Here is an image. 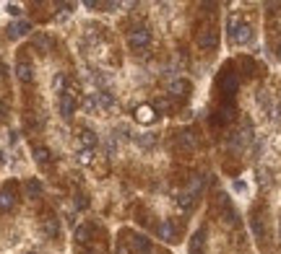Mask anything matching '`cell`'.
Here are the masks:
<instances>
[{
    "mask_svg": "<svg viewBox=\"0 0 281 254\" xmlns=\"http://www.w3.org/2000/svg\"><path fill=\"white\" fill-rule=\"evenodd\" d=\"M227 34H229V44H250L253 42V26L245 24L240 16H229L227 21Z\"/></svg>",
    "mask_w": 281,
    "mask_h": 254,
    "instance_id": "6da1fadb",
    "label": "cell"
},
{
    "mask_svg": "<svg viewBox=\"0 0 281 254\" xmlns=\"http://www.w3.org/2000/svg\"><path fill=\"white\" fill-rule=\"evenodd\" d=\"M128 44H131L133 52H143L151 44V31L146 26H136L133 31H128Z\"/></svg>",
    "mask_w": 281,
    "mask_h": 254,
    "instance_id": "7a4b0ae2",
    "label": "cell"
},
{
    "mask_svg": "<svg viewBox=\"0 0 281 254\" xmlns=\"http://www.w3.org/2000/svg\"><path fill=\"white\" fill-rule=\"evenodd\" d=\"M57 104H60V114H63V120H71L73 117V112L78 106V94L73 88H66V94L57 96Z\"/></svg>",
    "mask_w": 281,
    "mask_h": 254,
    "instance_id": "3957f363",
    "label": "cell"
},
{
    "mask_svg": "<svg viewBox=\"0 0 281 254\" xmlns=\"http://www.w3.org/2000/svg\"><path fill=\"white\" fill-rule=\"evenodd\" d=\"M125 244H128V249H131L133 254H148L151 251V241L143 236V234H133V231H125Z\"/></svg>",
    "mask_w": 281,
    "mask_h": 254,
    "instance_id": "277c9868",
    "label": "cell"
},
{
    "mask_svg": "<svg viewBox=\"0 0 281 254\" xmlns=\"http://www.w3.org/2000/svg\"><path fill=\"white\" fill-rule=\"evenodd\" d=\"M196 42H198V47H201V50H213V47H216V42H219V31H216V26L206 24V26H201Z\"/></svg>",
    "mask_w": 281,
    "mask_h": 254,
    "instance_id": "5b68a950",
    "label": "cell"
},
{
    "mask_svg": "<svg viewBox=\"0 0 281 254\" xmlns=\"http://www.w3.org/2000/svg\"><path fill=\"white\" fill-rule=\"evenodd\" d=\"M250 228H253V234L258 241H263L266 239V215H263V207L258 205L255 210H250Z\"/></svg>",
    "mask_w": 281,
    "mask_h": 254,
    "instance_id": "8992f818",
    "label": "cell"
},
{
    "mask_svg": "<svg viewBox=\"0 0 281 254\" xmlns=\"http://www.w3.org/2000/svg\"><path fill=\"white\" fill-rule=\"evenodd\" d=\"M13 205H16V184L8 182V184H3V190H0V213L13 210Z\"/></svg>",
    "mask_w": 281,
    "mask_h": 254,
    "instance_id": "52a82bcc",
    "label": "cell"
},
{
    "mask_svg": "<svg viewBox=\"0 0 281 254\" xmlns=\"http://www.w3.org/2000/svg\"><path fill=\"white\" fill-rule=\"evenodd\" d=\"M157 231H159V236H162L164 241H169V244L180 241V231H177V223H175V221H162Z\"/></svg>",
    "mask_w": 281,
    "mask_h": 254,
    "instance_id": "ba28073f",
    "label": "cell"
},
{
    "mask_svg": "<svg viewBox=\"0 0 281 254\" xmlns=\"http://www.w3.org/2000/svg\"><path fill=\"white\" fill-rule=\"evenodd\" d=\"M177 148H180L182 153L196 151V148H198V137H196V132H190V130L180 132V135H177Z\"/></svg>",
    "mask_w": 281,
    "mask_h": 254,
    "instance_id": "9c48e42d",
    "label": "cell"
},
{
    "mask_svg": "<svg viewBox=\"0 0 281 254\" xmlns=\"http://www.w3.org/2000/svg\"><path fill=\"white\" fill-rule=\"evenodd\" d=\"M16 78H18L21 83H32V81H34V67H32L29 60L21 57V60L16 62Z\"/></svg>",
    "mask_w": 281,
    "mask_h": 254,
    "instance_id": "30bf717a",
    "label": "cell"
},
{
    "mask_svg": "<svg viewBox=\"0 0 281 254\" xmlns=\"http://www.w3.org/2000/svg\"><path fill=\"white\" fill-rule=\"evenodd\" d=\"M188 94H190V83L188 81H182V78H177V81H172L169 83V99H188Z\"/></svg>",
    "mask_w": 281,
    "mask_h": 254,
    "instance_id": "8fae6325",
    "label": "cell"
},
{
    "mask_svg": "<svg viewBox=\"0 0 281 254\" xmlns=\"http://www.w3.org/2000/svg\"><path fill=\"white\" fill-rule=\"evenodd\" d=\"M203 246H206V228L196 231L188 244V254H203Z\"/></svg>",
    "mask_w": 281,
    "mask_h": 254,
    "instance_id": "7c38bea8",
    "label": "cell"
},
{
    "mask_svg": "<svg viewBox=\"0 0 281 254\" xmlns=\"http://www.w3.org/2000/svg\"><path fill=\"white\" fill-rule=\"evenodd\" d=\"M78 148H81V151H94V148H97V135H94L91 130H81V135H78Z\"/></svg>",
    "mask_w": 281,
    "mask_h": 254,
    "instance_id": "4fadbf2b",
    "label": "cell"
},
{
    "mask_svg": "<svg viewBox=\"0 0 281 254\" xmlns=\"http://www.w3.org/2000/svg\"><path fill=\"white\" fill-rule=\"evenodd\" d=\"M32 31V24H29V21H16V24L8 29V37L11 39H18V37H26Z\"/></svg>",
    "mask_w": 281,
    "mask_h": 254,
    "instance_id": "5bb4252c",
    "label": "cell"
},
{
    "mask_svg": "<svg viewBox=\"0 0 281 254\" xmlns=\"http://www.w3.org/2000/svg\"><path fill=\"white\" fill-rule=\"evenodd\" d=\"M136 117H138V122H146V125H148V122L157 120V109L148 106V104H146V106H138V109H136Z\"/></svg>",
    "mask_w": 281,
    "mask_h": 254,
    "instance_id": "9a60e30c",
    "label": "cell"
},
{
    "mask_svg": "<svg viewBox=\"0 0 281 254\" xmlns=\"http://www.w3.org/2000/svg\"><path fill=\"white\" fill-rule=\"evenodd\" d=\"M45 234H47V239H57V234H60V223H57V218H45Z\"/></svg>",
    "mask_w": 281,
    "mask_h": 254,
    "instance_id": "2e32d148",
    "label": "cell"
},
{
    "mask_svg": "<svg viewBox=\"0 0 281 254\" xmlns=\"http://www.w3.org/2000/svg\"><path fill=\"white\" fill-rule=\"evenodd\" d=\"M34 158H37L39 166H47L50 161H52V153H50L45 146H37V148H34Z\"/></svg>",
    "mask_w": 281,
    "mask_h": 254,
    "instance_id": "e0dca14e",
    "label": "cell"
},
{
    "mask_svg": "<svg viewBox=\"0 0 281 254\" xmlns=\"http://www.w3.org/2000/svg\"><path fill=\"white\" fill-rule=\"evenodd\" d=\"M24 190H26V195H29L32 200H37V197L42 195V184H39L37 179H26V184H24Z\"/></svg>",
    "mask_w": 281,
    "mask_h": 254,
    "instance_id": "ac0fdd59",
    "label": "cell"
},
{
    "mask_svg": "<svg viewBox=\"0 0 281 254\" xmlns=\"http://www.w3.org/2000/svg\"><path fill=\"white\" fill-rule=\"evenodd\" d=\"M136 143H138L141 148H154L157 135H154V132H143V135H138V137H136Z\"/></svg>",
    "mask_w": 281,
    "mask_h": 254,
    "instance_id": "d6986e66",
    "label": "cell"
},
{
    "mask_svg": "<svg viewBox=\"0 0 281 254\" xmlns=\"http://www.w3.org/2000/svg\"><path fill=\"white\" fill-rule=\"evenodd\" d=\"M50 44H52V42H50L47 34H37V37H34V47H37L39 52H47V50H50Z\"/></svg>",
    "mask_w": 281,
    "mask_h": 254,
    "instance_id": "ffe728a7",
    "label": "cell"
},
{
    "mask_svg": "<svg viewBox=\"0 0 281 254\" xmlns=\"http://www.w3.org/2000/svg\"><path fill=\"white\" fill-rule=\"evenodd\" d=\"M52 88H55V94H57V96L66 94V76L57 73V76H55V81H52Z\"/></svg>",
    "mask_w": 281,
    "mask_h": 254,
    "instance_id": "44dd1931",
    "label": "cell"
},
{
    "mask_svg": "<svg viewBox=\"0 0 281 254\" xmlns=\"http://www.w3.org/2000/svg\"><path fill=\"white\" fill-rule=\"evenodd\" d=\"M78 161H81V164H86V166L94 164V151H78Z\"/></svg>",
    "mask_w": 281,
    "mask_h": 254,
    "instance_id": "7402d4cb",
    "label": "cell"
},
{
    "mask_svg": "<svg viewBox=\"0 0 281 254\" xmlns=\"http://www.w3.org/2000/svg\"><path fill=\"white\" fill-rule=\"evenodd\" d=\"M115 254H133L131 249H128V244L122 241V244H117V249H115Z\"/></svg>",
    "mask_w": 281,
    "mask_h": 254,
    "instance_id": "603a6c76",
    "label": "cell"
},
{
    "mask_svg": "<svg viewBox=\"0 0 281 254\" xmlns=\"http://www.w3.org/2000/svg\"><path fill=\"white\" fill-rule=\"evenodd\" d=\"M8 117V106H6V101H0V120H6Z\"/></svg>",
    "mask_w": 281,
    "mask_h": 254,
    "instance_id": "cb8c5ba5",
    "label": "cell"
},
{
    "mask_svg": "<svg viewBox=\"0 0 281 254\" xmlns=\"http://www.w3.org/2000/svg\"><path fill=\"white\" fill-rule=\"evenodd\" d=\"M8 13L11 16H21V6H8Z\"/></svg>",
    "mask_w": 281,
    "mask_h": 254,
    "instance_id": "d4e9b609",
    "label": "cell"
},
{
    "mask_svg": "<svg viewBox=\"0 0 281 254\" xmlns=\"http://www.w3.org/2000/svg\"><path fill=\"white\" fill-rule=\"evenodd\" d=\"M276 52H278V57H281V42H278V47H276Z\"/></svg>",
    "mask_w": 281,
    "mask_h": 254,
    "instance_id": "484cf974",
    "label": "cell"
},
{
    "mask_svg": "<svg viewBox=\"0 0 281 254\" xmlns=\"http://www.w3.org/2000/svg\"><path fill=\"white\" fill-rule=\"evenodd\" d=\"M148 254H167V251H148Z\"/></svg>",
    "mask_w": 281,
    "mask_h": 254,
    "instance_id": "4316f807",
    "label": "cell"
},
{
    "mask_svg": "<svg viewBox=\"0 0 281 254\" xmlns=\"http://www.w3.org/2000/svg\"><path fill=\"white\" fill-rule=\"evenodd\" d=\"M278 236H281V223H278Z\"/></svg>",
    "mask_w": 281,
    "mask_h": 254,
    "instance_id": "83f0119b",
    "label": "cell"
},
{
    "mask_svg": "<svg viewBox=\"0 0 281 254\" xmlns=\"http://www.w3.org/2000/svg\"><path fill=\"white\" fill-rule=\"evenodd\" d=\"M29 254H34V251H29Z\"/></svg>",
    "mask_w": 281,
    "mask_h": 254,
    "instance_id": "f1b7e54d",
    "label": "cell"
}]
</instances>
